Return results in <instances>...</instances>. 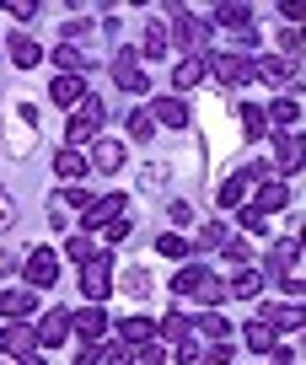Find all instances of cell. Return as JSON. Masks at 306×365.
Returning a JSON list of instances; mask_svg holds the SVG:
<instances>
[{
	"label": "cell",
	"instance_id": "42",
	"mask_svg": "<svg viewBox=\"0 0 306 365\" xmlns=\"http://www.w3.org/2000/svg\"><path fill=\"white\" fill-rule=\"evenodd\" d=\"M242 226H248V231H263V226H269V215H263V210H253V205H242Z\"/></svg>",
	"mask_w": 306,
	"mask_h": 365
},
{
	"label": "cell",
	"instance_id": "11",
	"mask_svg": "<svg viewBox=\"0 0 306 365\" xmlns=\"http://www.w3.org/2000/svg\"><path fill=\"white\" fill-rule=\"evenodd\" d=\"M124 215V194H108V199H91L86 205V231H102L108 220Z\"/></svg>",
	"mask_w": 306,
	"mask_h": 365
},
{
	"label": "cell",
	"instance_id": "36",
	"mask_svg": "<svg viewBox=\"0 0 306 365\" xmlns=\"http://www.w3.org/2000/svg\"><path fill=\"white\" fill-rule=\"evenodd\" d=\"M156 247H161V258H188V247H193V242H188V237H178V231H172V237H161Z\"/></svg>",
	"mask_w": 306,
	"mask_h": 365
},
{
	"label": "cell",
	"instance_id": "41",
	"mask_svg": "<svg viewBox=\"0 0 306 365\" xmlns=\"http://www.w3.org/2000/svg\"><path fill=\"white\" fill-rule=\"evenodd\" d=\"M248 258H253V252L242 247V242H226V263H231V269H248Z\"/></svg>",
	"mask_w": 306,
	"mask_h": 365
},
{
	"label": "cell",
	"instance_id": "38",
	"mask_svg": "<svg viewBox=\"0 0 306 365\" xmlns=\"http://www.w3.org/2000/svg\"><path fill=\"white\" fill-rule=\"evenodd\" d=\"M167 178H172V172H167V161H151V167L140 172V182H146V188H161Z\"/></svg>",
	"mask_w": 306,
	"mask_h": 365
},
{
	"label": "cell",
	"instance_id": "7",
	"mask_svg": "<svg viewBox=\"0 0 306 365\" xmlns=\"http://www.w3.org/2000/svg\"><path fill=\"white\" fill-rule=\"evenodd\" d=\"M204 70H210L220 86H248L253 81V59L248 54H215V59H204Z\"/></svg>",
	"mask_w": 306,
	"mask_h": 365
},
{
	"label": "cell",
	"instance_id": "32",
	"mask_svg": "<svg viewBox=\"0 0 306 365\" xmlns=\"http://www.w3.org/2000/svg\"><path fill=\"white\" fill-rule=\"evenodd\" d=\"M280 167H285V172H301V135L280 140Z\"/></svg>",
	"mask_w": 306,
	"mask_h": 365
},
{
	"label": "cell",
	"instance_id": "39",
	"mask_svg": "<svg viewBox=\"0 0 306 365\" xmlns=\"http://www.w3.org/2000/svg\"><path fill=\"white\" fill-rule=\"evenodd\" d=\"M124 290H129V296H151V279H146V269H129V274H124Z\"/></svg>",
	"mask_w": 306,
	"mask_h": 365
},
{
	"label": "cell",
	"instance_id": "46",
	"mask_svg": "<svg viewBox=\"0 0 306 365\" xmlns=\"http://www.w3.org/2000/svg\"><path fill=\"white\" fill-rule=\"evenodd\" d=\"M59 205H76V210H86V205H91V194H86V188H65V199H59Z\"/></svg>",
	"mask_w": 306,
	"mask_h": 365
},
{
	"label": "cell",
	"instance_id": "10",
	"mask_svg": "<svg viewBox=\"0 0 306 365\" xmlns=\"http://www.w3.org/2000/svg\"><path fill=\"white\" fill-rule=\"evenodd\" d=\"M253 76H263L269 86H295V81H301V65H295V59L269 54V59H258V65H253Z\"/></svg>",
	"mask_w": 306,
	"mask_h": 365
},
{
	"label": "cell",
	"instance_id": "45",
	"mask_svg": "<svg viewBox=\"0 0 306 365\" xmlns=\"http://www.w3.org/2000/svg\"><path fill=\"white\" fill-rule=\"evenodd\" d=\"M6 11H11V16H22V22H27V16H38V6H33V0H6Z\"/></svg>",
	"mask_w": 306,
	"mask_h": 365
},
{
	"label": "cell",
	"instance_id": "29",
	"mask_svg": "<svg viewBox=\"0 0 306 365\" xmlns=\"http://www.w3.org/2000/svg\"><path fill=\"white\" fill-rule=\"evenodd\" d=\"M263 129H269V118H263V108H253V103H242V135L248 140H258Z\"/></svg>",
	"mask_w": 306,
	"mask_h": 365
},
{
	"label": "cell",
	"instance_id": "23",
	"mask_svg": "<svg viewBox=\"0 0 306 365\" xmlns=\"http://www.w3.org/2000/svg\"><path fill=\"white\" fill-rule=\"evenodd\" d=\"M204 76H210V70H204V59L193 54V59H183V65H178V76H172V86H178V91H193V86H199Z\"/></svg>",
	"mask_w": 306,
	"mask_h": 365
},
{
	"label": "cell",
	"instance_id": "22",
	"mask_svg": "<svg viewBox=\"0 0 306 365\" xmlns=\"http://www.w3.org/2000/svg\"><path fill=\"white\" fill-rule=\"evenodd\" d=\"M263 118H274V124H285L295 135V129H301V103H295V97H280V103H269V113Z\"/></svg>",
	"mask_w": 306,
	"mask_h": 365
},
{
	"label": "cell",
	"instance_id": "49",
	"mask_svg": "<svg viewBox=\"0 0 306 365\" xmlns=\"http://www.w3.org/2000/svg\"><path fill=\"white\" fill-rule=\"evenodd\" d=\"M274 365H301V354H295V349H285V354H274Z\"/></svg>",
	"mask_w": 306,
	"mask_h": 365
},
{
	"label": "cell",
	"instance_id": "8",
	"mask_svg": "<svg viewBox=\"0 0 306 365\" xmlns=\"http://www.w3.org/2000/svg\"><path fill=\"white\" fill-rule=\"evenodd\" d=\"M27 279H33V290H49L59 279V258H54V247H33L27 252Z\"/></svg>",
	"mask_w": 306,
	"mask_h": 365
},
{
	"label": "cell",
	"instance_id": "28",
	"mask_svg": "<svg viewBox=\"0 0 306 365\" xmlns=\"http://www.w3.org/2000/svg\"><path fill=\"white\" fill-rule=\"evenodd\" d=\"M118 333H124V344H129V349L151 344V322H146V317H124V328H118Z\"/></svg>",
	"mask_w": 306,
	"mask_h": 365
},
{
	"label": "cell",
	"instance_id": "37",
	"mask_svg": "<svg viewBox=\"0 0 306 365\" xmlns=\"http://www.w3.org/2000/svg\"><path fill=\"white\" fill-rule=\"evenodd\" d=\"M193 242H199V247H226V226H220V220H210Z\"/></svg>",
	"mask_w": 306,
	"mask_h": 365
},
{
	"label": "cell",
	"instance_id": "4",
	"mask_svg": "<svg viewBox=\"0 0 306 365\" xmlns=\"http://www.w3.org/2000/svg\"><path fill=\"white\" fill-rule=\"evenodd\" d=\"M113 86L129 91V97H140V91L151 86V70H146V59H140V48H118L113 54Z\"/></svg>",
	"mask_w": 306,
	"mask_h": 365
},
{
	"label": "cell",
	"instance_id": "16",
	"mask_svg": "<svg viewBox=\"0 0 306 365\" xmlns=\"http://www.w3.org/2000/svg\"><path fill=\"white\" fill-rule=\"evenodd\" d=\"M38 333V344H44V349H54V344H65V333H70V312L59 307V312H49L44 317V328H33Z\"/></svg>",
	"mask_w": 306,
	"mask_h": 365
},
{
	"label": "cell",
	"instance_id": "24",
	"mask_svg": "<svg viewBox=\"0 0 306 365\" xmlns=\"http://www.w3.org/2000/svg\"><path fill=\"white\" fill-rule=\"evenodd\" d=\"M242 339H248V349H253V354H269V349H274V339H280V333H274L269 322L258 317V322H248V333H242Z\"/></svg>",
	"mask_w": 306,
	"mask_h": 365
},
{
	"label": "cell",
	"instance_id": "21",
	"mask_svg": "<svg viewBox=\"0 0 306 365\" xmlns=\"http://www.w3.org/2000/svg\"><path fill=\"white\" fill-rule=\"evenodd\" d=\"M70 328L86 333V339H102V333H108V317H102L97 307H86V312H70Z\"/></svg>",
	"mask_w": 306,
	"mask_h": 365
},
{
	"label": "cell",
	"instance_id": "2",
	"mask_svg": "<svg viewBox=\"0 0 306 365\" xmlns=\"http://www.w3.org/2000/svg\"><path fill=\"white\" fill-rule=\"evenodd\" d=\"M269 274L290 290V296H301V237H285L280 247L269 252Z\"/></svg>",
	"mask_w": 306,
	"mask_h": 365
},
{
	"label": "cell",
	"instance_id": "44",
	"mask_svg": "<svg viewBox=\"0 0 306 365\" xmlns=\"http://www.w3.org/2000/svg\"><path fill=\"white\" fill-rule=\"evenodd\" d=\"M124 237H129V215L108 220V247H113V242H124Z\"/></svg>",
	"mask_w": 306,
	"mask_h": 365
},
{
	"label": "cell",
	"instance_id": "35",
	"mask_svg": "<svg viewBox=\"0 0 306 365\" xmlns=\"http://www.w3.org/2000/svg\"><path fill=\"white\" fill-rule=\"evenodd\" d=\"M65 252H70L76 263H91V258H97V242H91V237H70V242H65Z\"/></svg>",
	"mask_w": 306,
	"mask_h": 365
},
{
	"label": "cell",
	"instance_id": "51",
	"mask_svg": "<svg viewBox=\"0 0 306 365\" xmlns=\"http://www.w3.org/2000/svg\"><path fill=\"white\" fill-rule=\"evenodd\" d=\"M6 269H11V258H6V252H0V274H6Z\"/></svg>",
	"mask_w": 306,
	"mask_h": 365
},
{
	"label": "cell",
	"instance_id": "19",
	"mask_svg": "<svg viewBox=\"0 0 306 365\" xmlns=\"http://www.w3.org/2000/svg\"><path fill=\"white\" fill-rule=\"evenodd\" d=\"M215 27H226V33H248V27H253V6H215Z\"/></svg>",
	"mask_w": 306,
	"mask_h": 365
},
{
	"label": "cell",
	"instance_id": "43",
	"mask_svg": "<svg viewBox=\"0 0 306 365\" xmlns=\"http://www.w3.org/2000/svg\"><path fill=\"white\" fill-rule=\"evenodd\" d=\"M16 226V205H11V194H0V231H11Z\"/></svg>",
	"mask_w": 306,
	"mask_h": 365
},
{
	"label": "cell",
	"instance_id": "14",
	"mask_svg": "<svg viewBox=\"0 0 306 365\" xmlns=\"http://www.w3.org/2000/svg\"><path fill=\"white\" fill-rule=\"evenodd\" d=\"M33 344H38V333L27 328V322H22V328H16V322H6V328H0V354H27Z\"/></svg>",
	"mask_w": 306,
	"mask_h": 365
},
{
	"label": "cell",
	"instance_id": "17",
	"mask_svg": "<svg viewBox=\"0 0 306 365\" xmlns=\"http://www.w3.org/2000/svg\"><path fill=\"white\" fill-rule=\"evenodd\" d=\"M290 205V188H285V182H274V178H258V205L253 210H263V215H269V210H285Z\"/></svg>",
	"mask_w": 306,
	"mask_h": 365
},
{
	"label": "cell",
	"instance_id": "6",
	"mask_svg": "<svg viewBox=\"0 0 306 365\" xmlns=\"http://www.w3.org/2000/svg\"><path fill=\"white\" fill-rule=\"evenodd\" d=\"M81 290H86V301H91V307L113 296V263L102 258V252H97L91 263H81Z\"/></svg>",
	"mask_w": 306,
	"mask_h": 365
},
{
	"label": "cell",
	"instance_id": "18",
	"mask_svg": "<svg viewBox=\"0 0 306 365\" xmlns=\"http://www.w3.org/2000/svg\"><path fill=\"white\" fill-rule=\"evenodd\" d=\"M33 312H38L33 290H6V296H0V317H33Z\"/></svg>",
	"mask_w": 306,
	"mask_h": 365
},
{
	"label": "cell",
	"instance_id": "5",
	"mask_svg": "<svg viewBox=\"0 0 306 365\" xmlns=\"http://www.w3.org/2000/svg\"><path fill=\"white\" fill-rule=\"evenodd\" d=\"M258 178H269V172H263V167H242V172H231V178L226 182H220V210H242V205H248V194H253V188H258Z\"/></svg>",
	"mask_w": 306,
	"mask_h": 365
},
{
	"label": "cell",
	"instance_id": "20",
	"mask_svg": "<svg viewBox=\"0 0 306 365\" xmlns=\"http://www.w3.org/2000/svg\"><path fill=\"white\" fill-rule=\"evenodd\" d=\"M263 290V274L258 269H237V279H226V296H242V301H253Z\"/></svg>",
	"mask_w": 306,
	"mask_h": 365
},
{
	"label": "cell",
	"instance_id": "40",
	"mask_svg": "<svg viewBox=\"0 0 306 365\" xmlns=\"http://www.w3.org/2000/svg\"><path fill=\"white\" fill-rule=\"evenodd\" d=\"M199 354H204V349H199V339H193V333H188V339H178V360H183V365H199Z\"/></svg>",
	"mask_w": 306,
	"mask_h": 365
},
{
	"label": "cell",
	"instance_id": "9",
	"mask_svg": "<svg viewBox=\"0 0 306 365\" xmlns=\"http://www.w3.org/2000/svg\"><path fill=\"white\" fill-rule=\"evenodd\" d=\"M172 38H178V48H183V54L193 59V54H199L204 43H210V22H193V16L183 11L178 22H172Z\"/></svg>",
	"mask_w": 306,
	"mask_h": 365
},
{
	"label": "cell",
	"instance_id": "3",
	"mask_svg": "<svg viewBox=\"0 0 306 365\" xmlns=\"http://www.w3.org/2000/svg\"><path fill=\"white\" fill-rule=\"evenodd\" d=\"M102 113H108V108H102L97 97H81L76 118L65 124V145H70V150H76V145H91V140L102 135Z\"/></svg>",
	"mask_w": 306,
	"mask_h": 365
},
{
	"label": "cell",
	"instance_id": "26",
	"mask_svg": "<svg viewBox=\"0 0 306 365\" xmlns=\"http://www.w3.org/2000/svg\"><path fill=\"white\" fill-rule=\"evenodd\" d=\"M54 172H59V178H70V182L86 178V156H81V150H59V156H54Z\"/></svg>",
	"mask_w": 306,
	"mask_h": 365
},
{
	"label": "cell",
	"instance_id": "27",
	"mask_svg": "<svg viewBox=\"0 0 306 365\" xmlns=\"http://www.w3.org/2000/svg\"><path fill=\"white\" fill-rule=\"evenodd\" d=\"M161 54H167V27L151 22L146 27V43H140V59H161Z\"/></svg>",
	"mask_w": 306,
	"mask_h": 365
},
{
	"label": "cell",
	"instance_id": "48",
	"mask_svg": "<svg viewBox=\"0 0 306 365\" xmlns=\"http://www.w3.org/2000/svg\"><path fill=\"white\" fill-rule=\"evenodd\" d=\"M172 220H178V226H183V220H193V205H188V199H172Z\"/></svg>",
	"mask_w": 306,
	"mask_h": 365
},
{
	"label": "cell",
	"instance_id": "31",
	"mask_svg": "<svg viewBox=\"0 0 306 365\" xmlns=\"http://www.w3.org/2000/svg\"><path fill=\"white\" fill-rule=\"evenodd\" d=\"M151 129H156V118H151L146 108H135V113H129V135H135L140 145H151Z\"/></svg>",
	"mask_w": 306,
	"mask_h": 365
},
{
	"label": "cell",
	"instance_id": "1",
	"mask_svg": "<svg viewBox=\"0 0 306 365\" xmlns=\"http://www.w3.org/2000/svg\"><path fill=\"white\" fill-rule=\"evenodd\" d=\"M172 290H178V296L204 301L210 312H215L220 301H226V279H215V274H210V269H199V263H188V269H183L178 279H172Z\"/></svg>",
	"mask_w": 306,
	"mask_h": 365
},
{
	"label": "cell",
	"instance_id": "30",
	"mask_svg": "<svg viewBox=\"0 0 306 365\" xmlns=\"http://www.w3.org/2000/svg\"><path fill=\"white\" fill-rule=\"evenodd\" d=\"M199 333H204V339H220V344H226V333H231V322H226V317H220V312H204V317H199Z\"/></svg>",
	"mask_w": 306,
	"mask_h": 365
},
{
	"label": "cell",
	"instance_id": "33",
	"mask_svg": "<svg viewBox=\"0 0 306 365\" xmlns=\"http://www.w3.org/2000/svg\"><path fill=\"white\" fill-rule=\"evenodd\" d=\"M97 365H135V349L129 344H108V349H97Z\"/></svg>",
	"mask_w": 306,
	"mask_h": 365
},
{
	"label": "cell",
	"instance_id": "47",
	"mask_svg": "<svg viewBox=\"0 0 306 365\" xmlns=\"http://www.w3.org/2000/svg\"><path fill=\"white\" fill-rule=\"evenodd\" d=\"M199 360H204V365H231V349H226V344H215V349L199 354Z\"/></svg>",
	"mask_w": 306,
	"mask_h": 365
},
{
	"label": "cell",
	"instance_id": "13",
	"mask_svg": "<svg viewBox=\"0 0 306 365\" xmlns=\"http://www.w3.org/2000/svg\"><path fill=\"white\" fill-rule=\"evenodd\" d=\"M156 124H167V129H188V108H183V97H161V103H151L146 108Z\"/></svg>",
	"mask_w": 306,
	"mask_h": 365
},
{
	"label": "cell",
	"instance_id": "12",
	"mask_svg": "<svg viewBox=\"0 0 306 365\" xmlns=\"http://www.w3.org/2000/svg\"><path fill=\"white\" fill-rule=\"evenodd\" d=\"M86 167H102V172H118V167H124V145H118V140L113 135H108V140H91V161H86Z\"/></svg>",
	"mask_w": 306,
	"mask_h": 365
},
{
	"label": "cell",
	"instance_id": "50",
	"mask_svg": "<svg viewBox=\"0 0 306 365\" xmlns=\"http://www.w3.org/2000/svg\"><path fill=\"white\" fill-rule=\"evenodd\" d=\"M16 365H44V360H38V354H22V360H16Z\"/></svg>",
	"mask_w": 306,
	"mask_h": 365
},
{
	"label": "cell",
	"instance_id": "25",
	"mask_svg": "<svg viewBox=\"0 0 306 365\" xmlns=\"http://www.w3.org/2000/svg\"><path fill=\"white\" fill-rule=\"evenodd\" d=\"M38 59H44V48H38V43H33V38H27V33H16V38H11V65L33 70Z\"/></svg>",
	"mask_w": 306,
	"mask_h": 365
},
{
	"label": "cell",
	"instance_id": "15",
	"mask_svg": "<svg viewBox=\"0 0 306 365\" xmlns=\"http://www.w3.org/2000/svg\"><path fill=\"white\" fill-rule=\"evenodd\" d=\"M49 97H54L59 108H81L86 86H81V76H54V81H49Z\"/></svg>",
	"mask_w": 306,
	"mask_h": 365
},
{
	"label": "cell",
	"instance_id": "34",
	"mask_svg": "<svg viewBox=\"0 0 306 365\" xmlns=\"http://www.w3.org/2000/svg\"><path fill=\"white\" fill-rule=\"evenodd\" d=\"M161 339H188V317H183V312H167V317H161Z\"/></svg>",
	"mask_w": 306,
	"mask_h": 365
}]
</instances>
